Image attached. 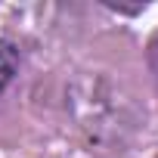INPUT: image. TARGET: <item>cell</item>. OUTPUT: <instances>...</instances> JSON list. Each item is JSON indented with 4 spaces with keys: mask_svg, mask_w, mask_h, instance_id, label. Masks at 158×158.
I'll list each match as a JSON object with an SVG mask.
<instances>
[{
    "mask_svg": "<svg viewBox=\"0 0 158 158\" xmlns=\"http://www.w3.org/2000/svg\"><path fill=\"white\" fill-rule=\"evenodd\" d=\"M19 68V53L10 40H0V93L6 90V84L13 81V74Z\"/></svg>",
    "mask_w": 158,
    "mask_h": 158,
    "instance_id": "obj_1",
    "label": "cell"
}]
</instances>
